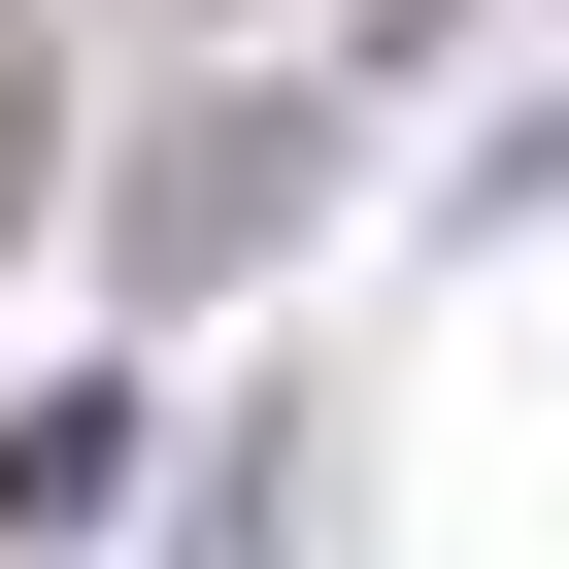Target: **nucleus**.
<instances>
[{
  "label": "nucleus",
  "instance_id": "f257e3e1",
  "mask_svg": "<svg viewBox=\"0 0 569 569\" xmlns=\"http://www.w3.org/2000/svg\"><path fill=\"white\" fill-rule=\"evenodd\" d=\"M302 201H336V101H168V134L101 168V268H134V302H234Z\"/></svg>",
  "mask_w": 569,
  "mask_h": 569
},
{
  "label": "nucleus",
  "instance_id": "f03ea898",
  "mask_svg": "<svg viewBox=\"0 0 569 569\" xmlns=\"http://www.w3.org/2000/svg\"><path fill=\"white\" fill-rule=\"evenodd\" d=\"M101 502H134V402L34 369V402H0V536H101Z\"/></svg>",
  "mask_w": 569,
  "mask_h": 569
}]
</instances>
